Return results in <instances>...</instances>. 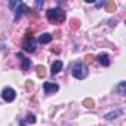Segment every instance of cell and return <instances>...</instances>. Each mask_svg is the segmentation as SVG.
Returning <instances> with one entry per match:
<instances>
[{
    "instance_id": "obj_19",
    "label": "cell",
    "mask_w": 126,
    "mask_h": 126,
    "mask_svg": "<svg viewBox=\"0 0 126 126\" xmlns=\"http://www.w3.org/2000/svg\"><path fill=\"white\" fill-rule=\"evenodd\" d=\"M52 52H56V53H59V52H61V49L56 46V47H52Z\"/></svg>"
},
{
    "instance_id": "obj_9",
    "label": "cell",
    "mask_w": 126,
    "mask_h": 126,
    "mask_svg": "<svg viewBox=\"0 0 126 126\" xmlns=\"http://www.w3.org/2000/svg\"><path fill=\"white\" fill-rule=\"evenodd\" d=\"M62 70V61H55L53 64H52V68H50V73L55 76L56 73H59Z\"/></svg>"
},
{
    "instance_id": "obj_6",
    "label": "cell",
    "mask_w": 126,
    "mask_h": 126,
    "mask_svg": "<svg viewBox=\"0 0 126 126\" xmlns=\"http://www.w3.org/2000/svg\"><path fill=\"white\" fill-rule=\"evenodd\" d=\"M16 58H19V59H21V62H22L21 70H22V71H27V70H28V67H30V59H28V58H25L21 52H18V53H16Z\"/></svg>"
},
{
    "instance_id": "obj_10",
    "label": "cell",
    "mask_w": 126,
    "mask_h": 126,
    "mask_svg": "<svg viewBox=\"0 0 126 126\" xmlns=\"http://www.w3.org/2000/svg\"><path fill=\"white\" fill-rule=\"evenodd\" d=\"M50 40H52V36H50L49 33H45V34L39 36V42H40V43H49Z\"/></svg>"
},
{
    "instance_id": "obj_8",
    "label": "cell",
    "mask_w": 126,
    "mask_h": 126,
    "mask_svg": "<svg viewBox=\"0 0 126 126\" xmlns=\"http://www.w3.org/2000/svg\"><path fill=\"white\" fill-rule=\"evenodd\" d=\"M24 12H28V8H27L24 3H19V5H18V8L15 9V18L18 19V18H19Z\"/></svg>"
},
{
    "instance_id": "obj_7",
    "label": "cell",
    "mask_w": 126,
    "mask_h": 126,
    "mask_svg": "<svg viewBox=\"0 0 126 126\" xmlns=\"http://www.w3.org/2000/svg\"><path fill=\"white\" fill-rule=\"evenodd\" d=\"M96 59H98V62H99L102 67H108V65H110V58H108L107 53H99V55L96 56Z\"/></svg>"
},
{
    "instance_id": "obj_11",
    "label": "cell",
    "mask_w": 126,
    "mask_h": 126,
    "mask_svg": "<svg viewBox=\"0 0 126 126\" xmlns=\"http://www.w3.org/2000/svg\"><path fill=\"white\" fill-rule=\"evenodd\" d=\"M36 70H37V76H39V77H45V74H46V68H45L43 65H37Z\"/></svg>"
},
{
    "instance_id": "obj_18",
    "label": "cell",
    "mask_w": 126,
    "mask_h": 126,
    "mask_svg": "<svg viewBox=\"0 0 126 126\" xmlns=\"http://www.w3.org/2000/svg\"><path fill=\"white\" fill-rule=\"evenodd\" d=\"M25 88H27V91H31L33 89V82L31 80H27L25 82Z\"/></svg>"
},
{
    "instance_id": "obj_16",
    "label": "cell",
    "mask_w": 126,
    "mask_h": 126,
    "mask_svg": "<svg viewBox=\"0 0 126 126\" xmlns=\"http://www.w3.org/2000/svg\"><path fill=\"white\" fill-rule=\"evenodd\" d=\"M120 113H122V111H114V113H110V114H107V116H105V119H108V120H111L113 117H117V116H119Z\"/></svg>"
},
{
    "instance_id": "obj_14",
    "label": "cell",
    "mask_w": 126,
    "mask_h": 126,
    "mask_svg": "<svg viewBox=\"0 0 126 126\" xmlns=\"http://www.w3.org/2000/svg\"><path fill=\"white\" fill-rule=\"evenodd\" d=\"M105 8H107V12H114V11H116V3L113 2V0H110Z\"/></svg>"
},
{
    "instance_id": "obj_4",
    "label": "cell",
    "mask_w": 126,
    "mask_h": 126,
    "mask_svg": "<svg viewBox=\"0 0 126 126\" xmlns=\"http://www.w3.org/2000/svg\"><path fill=\"white\" fill-rule=\"evenodd\" d=\"M15 96H16V94H15V91H14L12 88H5V89L2 91V98H3L6 102H12V101L15 99Z\"/></svg>"
},
{
    "instance_id": "obj_13",
    "label": "cell",
    "mask_w": 126,
    "mask_h": 126,
    "mask_svg": "<svg viewBox=\"0 0 126 126\" xmlns=\"http://www.w3.org/2000/svg\"><path fill=\"white\" fill-rule=\"evenodd\" d=\"M70 27H71L73 30H76V28H79V27H80V21H79V19H76V18H73V19H70Z\"/></svg>"
},
{
    "instance_id": "obj_3",
    "label": "cell",
    "mask_w": 126,
    "mask_h": 126,
    "mask_svg": "<svg viewBox=\"0 0 126 126\" xmlns=\"http://www.w3.org/2000/svg\"><path fill=\"white\" fill-rule=\"evenodd\" d=\"M22 47L24 50L27 52H34L36 50V40L33 39V33H27L25 37H24V42H22Z\"/></svg>"
},
{
    "instance_id": "obj_2",
    "label": "cell",
    "mask_w": 126,
    "mask_h": 126,
    "mask_svg": "<svg viewBox=\"0 0 126 126\" xmlns=\"http://www.w3.org/2000/svg\"><path fill=\"white\" fill-rule=\"evenodd\" d=\"M73 76L76 77V79H79V80H82V79H85L86 76H88V67L83 64V62H77V64H74V67H73Z\"/></svg>"
},
{
    "instance_id": "obj_5",
    "label": "cell",
    "mask_w": 126,
    "mask_h": 126,
    "mask_svg": "<svg viewBox=\"0 0 126 126\" xmlns=\"http://www.w3.org/2000/svg\"><path fill=\"white\" fill-rule=\"evenodd\" d=\"M59 88H58V85L56 83H52V82H46V83H43V91L46 92V94H52V92H56Z\"/></svg>"
},
{
    "instance_id": "obj_20",
    "label": "cell",
    "mask_w": 126,
    "mask_h": 126,
    "mask_svg": "<svg viewBox=\"0 0 126 126\" xmlns=\"http://www.w3.org/2000/svg\"><path fill=\"white\" fill-rule=\"evenodd\" d=\"M86 61H88V62H92V56L88 55V56H86Z\"/></svg>"
},
{
    "instance_id": "obj_1",
    "label": "cell",
    "mask_w": 126,
    "mask_h": 126,
    "mask_svg": "<svg viewBox=\"0 0 126 126\" xmlns=\"http://www.w3.org/2000/svg\"><path fill=\"white\" fill-rule=\"evenodd\" d=\"M46 16L47 19L52 22V24H61L65 21V12L62 11L61 8H55V9H49L46 12Z\"/></svg>"
},
{
    "instance_id": "obj_12",
    "label": "cell",
    "mask_w": 126,
    "mask_h": 126,
    "mask_svg": "<svg viewBox=\"0 0 126 126\" xmlns=\"http://www.w3.org/2000/svg\"><path fill=\"white\" fill-rule=\"evenodd\" d=\"M83 105H85L86 108H94V107H95V102H94V99H91V98H86V99L83 101Z\"/></svg>"
},
{
    "instance_id": "obj_15",
    "label": "cell",
    "mask_w": 126,
    "mask_h": 126,
    "mask_svg": "<svg viewBox=\"0 0 126 126\" xmlns=\"http://www.w3.org/2000/svg\"><path fill=\"white\" fill-rule=\"evenodd\" d=\"M125 85H126L125 82H120V83H119V88H117V89H119L120 95H125Z\"/></svg>"
},
{
    "instance_id": "obj_17",
    "label": "cell",
    "mask_w": 126,
    "mask_h": 126,
    "mask_svg": "<svg viewBox=\"0 0 126 126\" xmlns=\"http://www.w3.org/2000/svg\"><path fill=\"white\" fill-rule=\"evenodd\" d=\"M27 122L28 123H36V117L33 114H27Z\"/></svg>"
}]
</instances>
